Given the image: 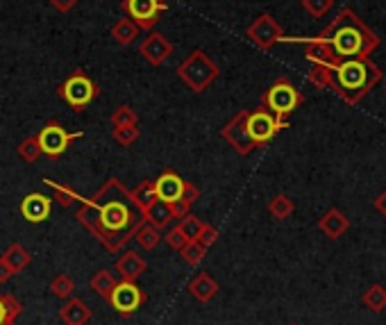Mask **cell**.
I'll return each instance as SVG.
<instances>
[{
    "mask_svg": "<svg viewBox=\"0 0 386 325\" xmlns=\"http://www.w3.org/2000/svg\"><path fill=\"white\" fill-rule=\"evenodd\" d=\"M246 37L257 48H262V51H270V48H273L277 41H282L284 30L270 14H259L255 21L246 27Z\"/></svg>",
    "mask_w": 386,
    "mask_h": 325,
    "instance_id": "cell-11",
    "label": "cell"
},
{
    "mask_svg": "<svg viewBox=\"0 0 386 325\" xmlns=\"http://www.w3.org/2000/svg\"><path fill=\"white\" fill-rule=\"evenodd\" d=\"M154 191H157L159 200L171 205V203H175V200H180L182 194H185V180H182L173 168H168L154 180Z\"/></svg>",
    "mask_w": 386,
    "mask_h": 325,
    "instance_id": "cell-15",
    "label": "cell"
},
{
    "mask_svg": "<svg viewBox=\"0 0 386 325\" xmlns=\"http://www.w3.org/2000/svg\"><path fill=\"white\" fill-rule=\"evenodd\" d=\"M130 198H132V205L139 209V212L143 214L146 209L157 200V191H154V183H150V180H146V183H141L139 187H134L130 191Z\"/></svg>",
    "mask_w": 386,
    "mask_h": 325,
    "instance_id": "cell-23",
    "label": "cell"
},
{
    "mask_svg": "<svg viewBox=\"0 0 386 325\" xmlns=\"http://www.w3.org/2000/svg\"><path fill=\"white\" fill-rule=\"evenodd\" d=\"M318 230L327 239H339L350 230V218L341 209H330V212L323 214V218H318Z\"/></svg>",
    "mask_w": 386,
    "mask_h": 325,
    "instance_id": "cell-17",
    "label": "cell"
},
{
    "mask_svg": "<svg viewBox=\"0 0 386 325\" xmlns=\"http://www.w3.org/2000/svg\"><path fill=\"white\" fill-rule=\"evenodd\" d=\"M187 291L196 298L198 303H209L214 296L220 291L218 282L211 278L209 273H198L196 278H193L189 284H187Z\"/></svg>",
    "mask_w": 386,
    "mask_h": 325,
    "instance_id": "cell-19",
    "label": "cell"
},
{
    "mask_svg": "<svg viewBox=\"0 0 386 325\" xmlns=\"http://www.w3.org/2000/svg\"><path fill=\"white\" fill-rule=\"evenodd\" d=\"M189 241V239L185 237V232L180 230V227L175 225L173 230H168L166 232V244L173 248V251H180V248H185V244Z\"/></svg>",
    "mask_w": 386,
    "mask_h": 325,
    "instance_id": "cell-38",
    "label": "cell"
},
{
    "mask_svg": "<svg viewBox=\"0 0 386 325\" xmlns=\"http://www.w3.org/2000/svg\"><path fill=\"white\" fill-rule=\"evenodd\" d=\"M268 212H270V216H273V218H277V221H286V218L295 212V205H293V200L288 196L277 194L268 203Z\"/></svg>",
    "mask_w": 386,
    "mask_h": 325,
    "instance_id": "cell-28",
    "label": "cell"
},
{
    "mask_svg": "<svg viewBox=\"0 0 386 325\" xmlns=\"http://www.w3.org/2000/svg\"><path fill=\"white\" fill-rule=\"evenodd\" d=\"M207 223L205 221H202V218H198L196 214H187V216H182L180 218V230L182 232H185V237L189 239V241H193V239H198V234L202 232V227H205Z\"/></svg>",
    "mask_w": 386,
    "mask_h": 325,
    "instance_id": "cell-33",
    "label": "cell"
},
{
    "mask_svg": "<svg viewBox=\"0 0 386 325\" xmlns=\"http://www.w3.org/2000/svg\"><path fill=\"white\" fill-rule=\"evenodd\" d=\"M116 282H119V280L114 278V273H112V271L100 269L98 273H93V278L89 280V286H91V289H93L95 293L102 296V298L107 300V296L112 293V289L116 286Z\"/></svg>",
    "mask_w": 386,
    "mask_h": 325,
    "instance_id": "cell-27",
    "label": "cell"
},
{
    "mask_svg": "<svg viewBox=\"0 0 386 325\" xmlns=\"http://www.w3.org/2000/svg\"><path fill=\"white\" fill-rule=\"evenodd\" d=\"M148 269V262L137 251H121V257L116 260V273L121 275V280L137 282Z\"/></svg>",
    "mask_w": 386,
    "mask_h": 325,
    "instance_id": "cell-16",
    "label": "cell"
},
{
    "mask_svg": "<svg viewBox=\"0 0 386 325\" xmlns=\"http://www.w3.org/2000/svg\"><path fill=\"white\" fill-rule=\"evenodd\" d=\"M51 293L55 296V298L66 300L75 293V284H73V280L69 278V275H57V278L51 282Z\"/></svg>",
    "mask_w": 386,
    "mask_h": 325,
    "instance_id": "cell-34",
    "label": "cell"
},
{
    "mask_svg": "<svg viewBox=\"0 0 386 325\" xmlns=\"http://www.w3.org/2000/svg\"><path fill=\"white\" fill-rule=\"evenodd\" d=\"M12 278H14V271L9 269L7 262L3 260V257H0V284H7Z\"/></svg>",
    "mask_w": 386,
    "mask_h": 325,
    "instance_id": "cell-43",
    "label": "cell"
},
{
    "mask_svg": "<svg viewBox=\"0 0 386 325\" xmlns=\"http://www.w3.org/2000/svg\"><path fill=\"white\" fill-rule=\"evenodd\" d=\"M57 93H60L75 112H82L84 107H89V105L98 98L100 89L89 75H84L82 71H75L73 75H69V78L60 84Z\"/></svg>",
    "mask_w": 386,
    "mask_h": 325,
    "instance_id": "cell-6",
    "label": "cell"
},
{
    "mask_svg": "<svg viewBox=\"0 0 386 325\" xmlns=\"http://www.w3.org/2000/svg\"><path fill=\"white\" fill-rule=\"evenodd\" d=\"M293 325H295V323H293Z\"/></svg>",
    "mask_w": 386,
    "mask_h": 325,
    "instance_id": "cell-45",
    "label": "cell"
},
{
    "mask_svg": "<svg viewBox=\"0 0 386 325\" xmlns=\"http://www.w3.org/2000/svg\"><path fill=\"white\" fill-rule=\"evenodd\" d=\"M218 239V230L214 225H205L202 227V232L198 234V239H193V241H198L200 246H205V248H209L211 244H214Z\"/></svg>",
    "mask_w": 386,
    "mask_h": 325,
    "instance_id": "cell-39",
    "label": "cell"
},
{
    "mask_svg": "<svg viewBox=\"0 0 386 325\" xmlns=\"http://www.w3.org/2000/svg\"><path fill=\"white\" fill-rule=\"evenodd\" d=\"M180 257H182V262L189 264V266H198L202 262V257L207 255V248L205 246H200L198 241H187L185 248H180Z\"/></svg>",
    "mask_w": 386,
    "mask_h": 325,
    "instance_id": "cell-31",
    "label": "cell"
},
{
    "mask_svg": "<svg viewBox=\"0 0 386 325\" xmlns=\"http://www.w3.org/2000/svg\"><path fill=\"white\" fill-rule=\"evenodd\" d=\"M143 221H146L148 225L157 227V230H164L171 221H173V214H171V205L164 203V200H154V203L146 209V212L141 214Z\"/></svg>",
    "mask_w": 386,
    "mask_h": 325,
    "instance_id": "cell-20",
    "label": "cell"
},
{
    "mask_svg": "<svg viewBox=\"0 0 386 325\" xmlns=\"http://www.w3.org/2000/svg\"><path fill=\"white\" fill-rule=\"evenodd\" d=\"M134 241L139 244L141 251L150 253V251H154V248L159 246V241H161V234H159L157 227H152V225H148L146 221H143V223L139 225V230L134 232Z\"/></svg>",
    "mask_w": 386,
    "mask_h": 325,
    "instance_id": "cell-25",
    "label": "cell"
},
{
    "mask_svg": "<svg viewBox=\"0 0 386 325\" xmlns=\"http://www.w3.org/2000/svg\"><path fill=\"white\" fill-rule=\"evenodd\" d=\"M112 126L114 128H125V126H139V117L130 105H121L112 114Z\"/></svg>",
    "mask_w": 386,
    "mask_h": 325,
    "instance_id": "cell-32",
    "label": "cell"
},
{
    "mask_svg": "<svg viewBox=\"0 0 386 325\" xmlns=\"http://www.w3.org/2000/svg\"><path fill=\"white\" fill-rule=\"evenodd\" d=\"M16 152H18V157H21L23 161H27V164H32V161H36L39 157L44 155V152H41V146H39L36 135H34V137H25L21 143H18Z\"/></svg>",
    "mask_w": 386,
    "mask_h": 325,
    "instance_id": "cell-30",
    "label": "cell"
},
{
    "mask_svg": "<svg viewBox=\"0 0 386 325\" xmlns=\"http://www.w3.org/2000/svg\"><path fill=\"white\" fill-rule=\"evenodd\" d=\"M146 300H148L146 291H143L137 282H128V280L116 282L112 293L107 296V303L112 305V310L116 314H121V317H132V314H137L143 305H146Z\"/></svg>",
    "mask_w": 386,
    "mask_h": 325,
    "instance_id": "cell-8",
    "label": "cell"
},
{
    "mask_svg": "<svg viewBox=\"0 0 386 325\" xmlns=\"http://www.w3.org/2000/svg\"><path fill=\"white\" fill-rule=\"evenodd\" d=\"M60 319L66 325H86L91 321V310H89V305H86L82 298L71 296V298H66V303L62 305Z\"/></svg>",
    "mask_w": 386,
    "mask_h": 325,
    "instance_id": "cell-18",
    "label": "cell"
},
{
    "mask_svg": "<svg viewBox=\"0 0 386 325\" xmlns=\"http://www.w3.org/2000/svg\"><path fill=\"white\" fill-rule=\"evenodd\" d=\"M39 146H41V152L48 157H60L69 148V143H73L75 139H82V132H69L64 130L60 123H46V126L39 130Z\"/></svg>",
    "mask_w": 386,
    "mask_h": 325,
    "instance_id": "cell-10",
    "label": "cell"
},
{
    "mask_svg": "<svg viewBox=\"0 0 386 325\" xmlns=\"http://www.w3.org/2000/svg\"><path fill=\"white\" fill-rule=\"evenodd\" d=\"M382 82V69L375 66L368 57L361 60H345L330 66V89H334L345 102H359Z\"/></svg>",
    "mask_w": 386,
    "mask_h": 325,
    "instance_id": "cell-3",
    "label": "cell"
},
{
    "mask_svg": "<svg viewBox=\"0 0 386 325\" xmlns=\"http://www.w3.org/2000/svg\"><path fill=\"white\" fill-rule=\"evenodd\" d=\"M220 75V69L209 60V55L205 51H193L185 62L178 66V78L187 84L193 93L207 91L211 84L216 82Z\"/></svg>",
    "mask_w": 386,
    "mask_h": 325,
    "instance_id": "cell-4",
    "label": "cell"
},
{
    "mask_svg": "<svg viewBox=\"0 0 386 325\" xmlns=\"http://www.w3.org/2000/svg\"><path fill=\"white\" fill-rule=\"evenodd\" d=\"M21 216L30 223H44L48 216H51L53 209V200L44 196V194H27L21 200Z\"/></svg>",
    "mask_w": 386,
    "mask_h": 325,
    "instance_id": "cell-14",
    "label": "cell"
},
{
    "mask_svg": "<svg viewBox=\"0 0 386 325\" xmlns=\"http://www.w3.org/2000/svg\"><path fill=\"white\" fill-rule=\"evenodd\" d=\"M3 260L7 262V266H9V269H12L14 275H16V273H21V271L27 269V266H30L32 255L27 253L25 246H21V244H12V246H9L7 251L3 253Z\"/></svg>",
    "mask_w": 386,
    "mask_h": 325,
    "instance_id": "cell-21",
    "label": "cell"
},
{
    "mask_svg": "<svg viewBox=\"0 0 386 325\" xmlns=\"http://www.w3.org/2000/svg\"><path fill=\"white\" fill-rule=\"evenodd\" d=\"M246 128H248L250 139L255 141V146L262 148L277 135V132L288 128V123H286V119H279V117H275V114H270L266 107H259L255 112L246 114Z\"/></svg>",
    "mask_w": 386,
    "mask_h": 325,
    "instance_id": "cell-7",
    "label": "cell"
},
{
    "mask_svg": "<svg viewBox=\"0 0 386 325\" xmlns=\"http://www.w3.org/2000/svg\"><path fill=\"white\" fill-rule=\"evenodd\" d=\"M139 25L132 21V18H121V21H116L112 25V37L116 39V44L121 46H130L134 44V39L139 37Z\"/></svg>",
    "mask_w": 386,
    "mask_h": 325,
    "instance_id": "cell-24",
    "label": "cell"
},
{
    "mask_svg": "<svg viewBox=\"0 0 386 325\" xmlns=\"http://www.w3.org/2000/svg\"><path fill=\"white\" fill-rule=\"evenodd\" d=\"M375 209H378V212L386 218V189L378 196V200H375Z\"/></svg>",
    "mask_w": 386,
    "mask_h": 325,
    "instance_id": "cell-44",
    "label": "cell"
},
{
    "mask_svg": "<svg viewBox=\"0 0 386 325\" xmlns=\"http://www.w3.org/2000/svg\"><path fill=\"white\" fill-rule=\"evenodd\" d=\"M364 305L368 307L371 312H375V314H382L384 310H386V286H382V284H373V286H368V291L364 293Z\"/></svg>",
    "mask_w": 386,
    "mask_h": 325,
    "instance_id": "cell-29",
    "label": "cell"
},
{
    "mask_svg": "<svg viewBox=\"0 0 386 325\" xmlns=\"http://www.w3.org/2000/svg\"><path fill=\"white\" fill-rule=\"evenodd\" d=\"M48 3H51L60 14H69L71 9H73L77 3H80V0H48Z\"/></svg>",
    "mask_w": 386,
    "mask_h": 325,
    "instance_id": "cell-41",
    "label": "cell"
},
{
    "mask_svg": "<svg viewBox=\"0 0 386 325\" xmlns=\"http://www.w3.org/2000/svg\"><path fill=\"white\" fill-rule=\"evenodd\" d=\"M282 41H298L305 44V57L314 64L334 66L345 60H361L368 57L380 46V37L366 25L352 9H341L339 16L325 27L321 34L309 37V39H288Z\"/></svg>",
    "mask_w": 386,
    "mask_h": 325,
    "instance_id": "cell-2",
    "label": "cell"
},
{
    "mask_svg": "<svg viewBox=\"0 0 386 325\" xmlns=\"http://www.w3.org/2000/svg\"><path fill=\"white\" fill-rule=\"evenodd\" d=\"M309 82L314 87H330V66L327 64H314L309 69Z\"/></svg>",
    "mask_w": 386,
    "mask_h": 325,
    "instance_id": "cell-36",
    "label": "cell"
},
{
    "mask_svg": "<svg viewBox=\"0 0 386 325\" xmlns=\"http://www.w3.org/2000/svg\"><path fill=\"white\" fill-rule=\"evenodd\" d=\"M77 221L112 255H121L143 223V216L132 205L130 189H125L119 178H109L95 191L93 198L82 200V207L77 209Z\"/></svg>",
    "mask_w": 386,
    "mask_h": 325,
    "instance_id": "cell-1",
    "label": "cell"
},
{
    "mask_svg": "<svg viewBox=\"0 0 386 325\" xmlns=\"http://www.w3.org/2000/svg\"><path fill=\"white\" fill-rule=\"evenodd\" d=\"M112 137L116 143H121V146H132V143H137V139L141 137V130L139 126H125V128H114Z\"/></svg>",
    "mask_w": 386,
    "mask_h": 325,
    "instance_id": "cell-35",
    "label": "cell"
},
{
    "mask_svg": "<svg viewBox=\"0 0 386 325\" xmlns=\"http://www.w3.org/2000/svg\"><path fill=\"white\" fill-rule=\"evenodd\" d=\"M23 314V303L16 300L12 293L0 291V325H14Z\"/></svg>",
    "mask_w": 386,
    "mask_h": 325,
    "instance_id": "cell-22",
    "label": "cell"
},
{
    "mask_svg": "<svg viewBox=\"0 0 386 325\" xmlns=\"http://www.w3.org/2000/svg\"><path fill=\"white\" fill-rule=\"evenodd\" d=\"M168 5L164 0H123V12L139 25V30H152Z\"/></svg>",
    "mask_w": 386,
    "mask_h": 325,
    "instance_id": "cell-9",
    "label": "cell"
},
{
    "mask_svg": "<svg viewBox=\"0 0 386 325\" xmlns=\"http://www.w3.org/2000/svg\"><path fill=\"white\" fill-rule=\"evenodd\" d=\"M305 102V95L298 91V87L286 78H279L273 87L262 98V107H266L270 114H275L279 119H286L288 114H293L300 105Z\"/></svg>",
    "mask_w": 386,
    "mask_h": 325,
    "instance_id": "cell-5",
    "label": "cell"
},
{
    "mask_svg": "<svg viewBox=\"0 0 386 325\" xmlns=\"http://www.w3.org/2000/svg\"><path fill=\"white\" fill-rule=\"evenodd\" d=\"M44 183L53 189V194H55V200L60 203L64 209H69L73 203H82L84 200V196H80L77 194L75 189H71V187H66V185H60V183H55V180H44Z\"/></svg>",
    "mask_w": 386,
    "mask_h": 325,
    "instance_id": "cell-26",
    "label": "cell"
},
{
    "mask_svg": "<svg viewBox=\"0 0 386 325\" xmlns=\"http://www.w3.org/2000/svg\"><path fill=\"white\" fill-rule=\"evenodd\" d=\"M246 114L248 112H239L234 114L227 123H225V128L220 130V137H223L232 148H234L241 157H248L250 152H253L257 146H255V141L250 139L248 135V128H246Z\"/></svg>",
    "mask_w": 386,
    "mask_h": 325,
    "instance_id": "cell-12",
    "label": "cell"
},
{
    "mask_svg": "<svg viewBox=\"0 0 386 325\" xmlns=\"http://www.w3.org/2000/svg\"><path fill=\"white\" fill-rule=\"evenodd\" d=\"M182 198L189 200V203L193 205V203H196V200L200 198V189H198L196 185H191V183H187V180H185V194H182Z\"/></svg>",
    "mask_w": 386,
    "mask_h": 325,
    "instance_id": "cell-42",
    "label": "cell"
},
{
    "mask_svg": "<svg viewBox=\"0 0 386 325\" xmlns=\"http://www.w3.org/2000/svg\"><path fill=\"white\" fill-rule=\"evenodd\" d=\"M191 203L189 200H185V198H180V200H175V203H171V214H173V218H182V216H187L189 212H191Z\"/></svg>",
    "mask_w": 386,
    "mask_h": 325,
    "instance_id": "cell-40",
    "label": "cell"
},
{
    "mask_svg": "<svg viewBox=\"0 0 386 325\" xmlns=\"http://www.w3.org/2000/svg\"><path fill=\"white\" fill-rule=\"evenodd\" d=\"M305 12H309L314 18L325 16L334 7V0H302Z\"/></svg>",
    "mask_w": 386,
    "mask_h": 325,
    "instance_id": "cell-37",
    "label": "cell"
},
{
    "mask_svg": "<svg viewBox=\"0 0 386 325\" xmlns=\"http://www.w3.org/2000/svg\"><path fill=\"white\" fill-rule=\"evenodd\" d=\"M173 51H175V46H173L166 37L159 34V32H150L139 46V55L150 66H161L173 55Z\"/></svg>",
    "mask_w": 386,
    "mask_h": 325,
    "instance_id": "cell-13",
    "label": "cell"
}]
</instances>
